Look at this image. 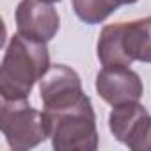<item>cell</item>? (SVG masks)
<instances>
[{
  "mask_svg": "<svg viewBox=\"0 0 151 151\" xmlns=\"http://www.w3.org/2000/svg\"><path fill=\"white\" fill-rule=\"evenodd\" d=\"M50 69L46 43L14 34L6 48L0 68V94L6 100H27L36 82Z\"/></svg>",
  "mask_w": 151,
  "mask_h": 151,
  "instance_id": "6da1fadb",
  "label": "cell"
},
{
  "mask_svg": "<svg viewBox=\"0 0 151 151\" xmlns=\"http://www.w3.org/2000/svg\"><path fill=\"white\" fill-rule=\"evenodd\" d=\"M43 121L57 151H94L98 147L96 114L87 96L68 109H43Z\"/></svg>",
  "mask_w": 151,
  "mask_h": 151,
  "instance_id": "7a4b0ae2",
  "label": "cell"
},
{
  "mask_svg": "<svg viewBox=\"0 0 151 151\" xmlns=\"http://www.w3.org/2000/svg\"><path fill=\"white\" fill-rule=\"evenodd\" d=\"M98 59L101 66L151 62V16L103 27L98 39Z\"/></svg>",
  "mask_w": 151,
  "mask_h": 151,
  "instance_id": "3957f363",
  "label": "cell"
},
{
  "mask_svg": "<svg viewBox=\"0 0 151 151\" xmlns=\"http://www.w3.org/2000/svg\"><path fill=\"white\" fill-rule=\"evenodd\" d=\"M0 128L14 151H25L36 147L48 139L43 112L36 110L27 100H6L0 107Z\"/></svg>",
  "mask_w": 151,
  "mask_h": 151,
  "instance_id": "277c9868",
  "label": "cell"
},
{
  "mask_svg": "<svg viewBox=\"0 0 151 151\" xmlns=\"http://www.w3.org/2000/svg\"><path fill=\"white\" fill-rule=\"evenodd\" d=\"M39 94L45 110L68 109L86 96L78 73L64 64L50 66L46 75L41 78Z\"/></svg>",
  "mask_w": 151,
  "mask_h": 151,
  "instance_id": "5b68a950",
  "label": "cell"
},
{
  "mask_svg": "<svg viewBox=\"0 0 151 151\" xmlns=\"http://www.w3.org/2000/svg\"><path fill=\"white\" fill-rule=\"evenodd\" d=\"M96 91L103 101L112 107L133 103L142 98L144 86L130 66H103L96 75Z\"/></svg>",
  "mask_w": 151,
  "mask_h": 151,
  "instance_id": "8992f818",
  "label": "cell"
},
{
  "mask_svg": "<svg viewBox=\"0 0 151 151\" xmlns=\"http://www.w3.org/2000/svg\"><path fill=\"white\" fill-rule=\"evenodd\" d=\"M16 29L22 36L48 43L60 27L59 13L45 0H22L16 7Z\"/></svg>",
  "mask_w": 151,
  "mask_h": 151,
  "instance_id": "52a82bcc",
  "label": "cell"
},
{
  "mask_svg": "<svg viewBox=\"0 0 151 151\" xmlns=\"http://www.w3.org/2000/svg\"><path fill=\"white\" fill-rule=\"evenodd\" d=\"M149 126L151 116L139 101L117 105L109 116V128L114 137L133 151H142Z\"/></svg>",
  "mask_w": 151,
  "mask_h": 151,
  "instance_id": "ba28073f",
  "label": "cell"
},
{
  "mask_svg": "<svg viewBox=\"0 0 151 151\" xmlns=\"http://www.w3.org/2000/svg\"><path fill=\"white\" fill-rule=\"evenodd\" d=\"M71 4L75 14L87 25L105 22L114 11L121 7L117 0H71Z\"/></svg>",
  "mask_w": 151,
  "mask_h": 151,
  "instance_id": "9c48e42d",
  "label": "cell"
},
{
  "mask_svg": "<svg viewBox=\"0 0 151 151\" xmlns=\"http://www.w3.org/2000/svg\"><path fill=\"white\" fill-rule=\"evenodd\" d=\"M142 151H151V126H149L147 139H146V142H144V147H142Z\"/></svg>",
  "mask_w": 151,
  "mask_h": 151,
  "instance_id": "30bf717a",
  "label": "cell"
},
{
  "mask_svg": "<svg viewBox=\"0 0 151 151\" xmlns=\"http://www.w3.org/2000/svg\"><path fill=\"white\" fill-rule=\"evenodd\" d=\"M117 2H119L121 6H126V4H135L137 0H117Z\"/></svg>",
  "mask_w": 151,
  "mask_h": 151,
  "instance_id": "8fae6325",
  "label": "cell"
},
{
  "mask_svg": "<svg viewBox=\"0 0 151 151\" xmlns=\"http://www.w3.org/2000/svg\"><path fill=\"white\" fill-rule=\"evenodd\" d=\"M45 2H50V4H53V2H60V0H45Z\"/></svg>",
  "mask_w": 151,
  "mask_h": 151,
  "instance_id": "7c38bea8",
  "label": "cell"
}]
</instances>
